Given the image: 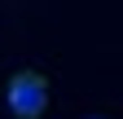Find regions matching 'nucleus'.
Returning a JSON list of instances; mask_svg holds the SVG:
<instances>
[{
    "mask_svg": "<svg viewBox=\"0 0 123 119\" xmlns=\"http://www.w3.org/2000/svg\"><path fill=\"white\" fill-rule=\"evenodd\" d=\"M9 110L18 115V119H40L44 106H49V79L40 75V71H18V75L9 79Z\"/></svg>",
    "mask_w": 123,
    "mask_h": 119,
    "instance_id": "1",
    "label": "nucleus"
}]
</instances>
